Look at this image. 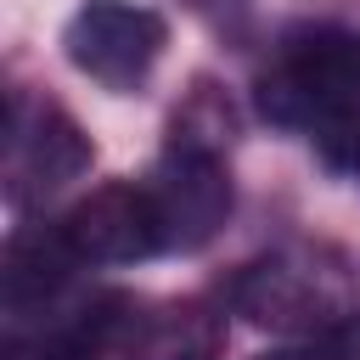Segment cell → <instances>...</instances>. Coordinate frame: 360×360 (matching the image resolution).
<instances>
[{"instance_id":"obj_1","label":"cell","mask_w":360,"mask_h":360,"mask_svg":"<svg viewBox=\"0 0 360 360\" xmlns=\"http://www.w3.org/2000/svg\"><path fill=\"white\" fill-rule=\"evenodd\" d=\"M253 96L259 112L281 129H304L315 141L343 135L360 118V34L338 22L287 28Z\"/></svg>"},{"instance_id":"obj_2","label":"cell","mask_w":360,"mask_h":360,"mask_svg":"<svg viewBox=\"0 0 360 360\" xmlns=\"http://www.w3.org/2000/svg\"><path fill=\"white\" fill-rule=\"evenodd\" d=\"M163 45H169L163 17L152 6H129V0H90L62 28L68 62L84 79H96L101 90H118V96L146 84V73L158 68Z\"/></svg>"},{"instance_id":"obj_3","label":"cell","mask_w":360,"mask_h":360,"mask_svg":"<svg viewBox=\"0 0 360 360\" xmlns=\"http://www.w3.org/2000/svg\"><path fill=\"white\" fill-rule=\"evenodd\" d=\"M146 186H152V202L163 219V248H174V253L208 248L219 236V225L231 219V169L214 141L169 135V152L158 158Z\"/></svg>"},{"instance_id":"obj_4","label":"cell","mask_w":360,"mask_h":360,"mask_svg":"<svg viewBox=\"0 0 360 360\" xmlns=\"http://www.w3.org/2000/svg\"><path fill=\"white\" fill-rule=\"evenodd\" d=\"M90 169V135L56 107L34 96H11V129H6V197L17 208L45 202L68 180Z\"/></svg>"},{"instance_id":"obj_5","label":"cell","mask_w":360,"mask_h":360,"mask_svg":"<svg viewBox=\"0 0 360 360\" xmlns=\"http://www.w3.org/2000/svg\"><path fill=\"white\" fill-rule=\"evenodd\" d=\"M62 231L84 264H141L163 253V219H158L152 186H135V180H107L90 197H79Z\"/></svg>"},{"instance_id":"obj_6","label":"cell","mask_w":360,"mask_h":360,"mask_svg":"<svg viewBox=\"0 0 360 360\" xmlns=\"http://www.w3.org/2000/svg\"><path fill=\"white\" fill-rule=\"evenodd\" d=\"M231 304L264 326V332H287V338H321L343 309H332V287L321 281L315 264L304 259H253L236 281H231Z\"/></svg>"},{"instance_id":"obj_7","label":"cell","mask_w":360,"mask_h":360,"mask_svg":"<svg viewBox=\"0 0 360 360\" xmlns=\"http://www.w3.org/2000/svg\"><path fill=\"white\" fill-rule=\"evenodd\" d=\"M84 259L73 253L62 225H28L6 242V315L11 326H28L34 315H51L68 292L73 270Z\"/></svg>"},{"instance_id":"obj_8","label":"cell","mask_w":360,"mask_h":360,"mask_svg":"<svg viewBox=\"0 0 360 360\" xmlns=\"http://www.w3.org/2000/svg\"><path fill=\"white\" fill-rule=\"evenodd\" d=\"M225 349V321L219 309H208L202 298H186L163 315H152L146 343L135 360H219Z\"/></svg>"},{"instance_id":"obj_9","label":"cell","mask_w":360,"mask_h":360,"mask_svg":"<svg viewBox=\"0 0 360 360\" xmlns=\"http://www.w3.org/2000/svg\"><path fill=\"white\" fill-rule=\"evenodd\" d=\"M315 349H321V360H360V304L343 309V315L315 338Z\"/></svg>"},{"instance_id":"obj_10","label":"cell","mask_w":360,"mask_h":360,"mask_svg":"<svg viewBox=\"0 0 360 360\" xmlns=\"http://www.w3.org/2000/svg\"><path fill=\"white\" fill-rule=\"evenodd\" d=\"M11 360H22V354H11ZM34 360H84V354H79V349H68V343H56V338H51V343H39V354H34Z\"/></svg>"},{"instance_id":"obj_11","label":"cell","mask_w":360,"mask_h":360,"mask_svg":"<svg viewBox=\"0 0 360 360\" xmlns=\"http://www.w3.org/2000/svg\"><path fill=\"white\" fill-rule=\"evenodd\" d=\"M253 360H321V349H270V354H253Z\"/></svg>"}]
</instances>
